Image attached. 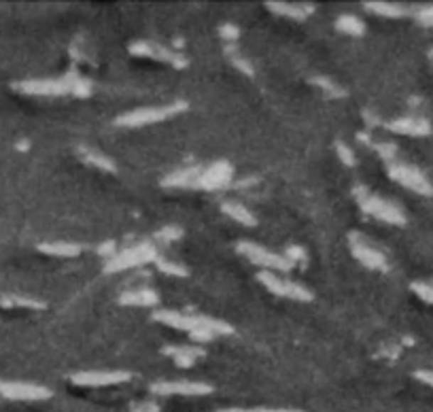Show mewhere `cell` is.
Listing matches in <instances>:
<instances>
[{"instance_id": "6da1fadb", "label": "cell", "mask_w": 433, "mask_h": 412, "mask_svg": "<svg viewBox=\"0 0 433 412\" xmlns=\"http://www.w3.org/2000/svg\"><path fill=\"white\" fill-rule=\"evenodd\" d=\"M155 321L159 323H166L170 327H176V329H183V332H189L196 334L200 329H208L213 332L215 336L217 334H232V325H228L225 321H219V319H213V317H206V315H185V312H176V310H157L153 315Z\"/></svg>"}, {"instance_id": "7a4b0ae2", "label": "cell", "mask_w": 433, "mask_h": 412, "mask_svg": "<svg viewBox=\"0 0 433 412\" xmlns=\"http://www.w3.org/2000/svg\"><path fill=\"white\" fill-rule=\"evenodd\" d=\"M185 107H187L185 102H172V105H166V107H143V109L128 111V113L119 115L115 120V124L124 126V128H139V126H149V124H159V122L170 120L176 113L185 111Z\"/></svg>"}, {"instance_id": "3957f363", "label": "cell", "mask_w": 433, "mask_h": 412, "mask_svg": "<svg viewBox=\"0 0 433 412\" xmlns=\"http://www.w3.org/2000/svg\"><path fill=\"white\" fill-rule=\"evenodd\" d=\"M155 260H157V253H155V247H151V245L128 247V249L115 253L113 258H109V262L105 266V273H122V270L143 266V264L155 262Z\"/></svg>"}, {"instance_id": "277c9868", "label": "cell", "mask_w": 433, "mask_h": 412, "mask_svg": "<svg viewBox=\"0 0 433 412\" xmlns=\"http://www.w3.org/2000/svg\"><path fill=\"white\" fill-rule=\"evenodd\" d=\"M355 194H359L357 200H359V204H361V208L365 213H370V215H374V217H378V219H383L387 223H395V226H402L406 221L404 213L393 202H387V200H383L378 196H372L363 187H357Z\"/></svg>"}, {"instance_id": "5b68a950", "label": "cell", "mask_w": 433, "mask_h": 412, "mask_svg": "<svg viewBox=\"0 0 433 412\" xmlns=\"http://www.w3.org/2000/svg\"><path fill=\"white\" fill-rule=\"evenodd\" d=\"M77 79L79 77H73V75L62 77V79H34V81L15 83L13 88L23 94H32V96H62V94H73Z\"/></svg>"}, {"instance_id": "8992f818", "label": "cell", "mask_w": 433, "mask_h": 412, "mask_svg": "<svg viewBox=\"0 0 433 412\" xmlns=\"http://www.w3.org/2000/svg\"><path fill=\"white\" fill-rule=\"evenodd\" d=\"M238 253H242L251 264L255 266H262L266 270H289L293 264L289 262L285 255H279V253H272L268 251L266 247L262 245H255V243H238Z\"/></svg>"}, {"instance_id": "52a82bcc", "label": "cell", "mask_w": 433, "mask_h": 412, "mask_svg": "<svg viewBox=\"0 0 433 412\" xmlns=\"http://www.w3.org/2000/svg\"><path fill=\"white\" fill-rule=\"evenodd\" d=\"M257 278H260V282H262L264 287H268L272 293H277V295H281V297L301 300V302H310V300H312V293H310L306 287H301V285H297V282H293V280H285V278L277 276L274 273H270V270L260 273Z\"/></svg>"}, {"instance_id": "ba28073f", "label": "cell", "mask_w": 433, "mask_h": 412, "mask_svg": "<svg viewBox=\"0 0 433 412\" xmlns=\"http://www.w3.org/2000/svg\"><path fill=\"white\" fill-rule=\"evenodd\" d=\"M389 174L397 181V183H402L404 187H408V189H412V191H417V194H423V196H432L433 194V187L432 183L425 179V174L419 170V168H415V166H408V164H391L389 166Z\"/></svg>"}, {"instance_id": "9c48e42d", "label": "cell", "mask_w": 433, "mask_h": 412, "mask_svg": "<svg viewBox=\"0 0 433 412\" xmlns=\"http://www.w3.org/2000/svg\"><path fill=\"white\" fill-rule=\"evenodd\" d=\"M151 391L157 396H208L213 387L196 381H159L151 385Z\"/></svg>"}, {"instance_id": "30bf717a", "label": "cell", "mask_w": 433, "mask_h": 412, "mask_svg": "<svg viewBox=\"0 0 433 412\" xmlns=\"http://www.w3.org/2000/svg\"><path fill=\"white\" fill-rule=\"evenodd\" d=\"M0 396H4L6 400L36 402V400L51 398V391L34 383H0Z\"/></svg>"}, {"instance_id": "8fae6325", "label": "cell", "mask_w": 433, "mask_h": 412, "mask_svg": "<svg viewBox=\"0 0 433 412\" xmlns=\"http://www.w3.org/2000/svg\"><path fill=\"white\" fill-rule=\"evenodd\" d=\"M130 379V372L115 370V372H77L73 374V383L81 387H107V385H119Z\"/></svg>"}, {"instance_id": "7c38bea8", "label": "cell", "mask_w": 433, "mask_h": 412, "mask_svg": "<svg viewBox=\"0 0 433 412\" xmlns=\"http://www.w3.org/2000/svg\"><path fill=\"white\" fill-rule=\"evenodd\" d=\"M232 174H234V170H232V166L228 162H217V164L202 170V174L198 179V187H202V189H221L232 181Z\"/></svg>"}, {"instance_id": "4fadbf2b", "label": "cell", "mask_w": 433, "mask_h": 412, "mask_svg": "<svg viewBox=\"0 0 433 412\" xmlns=\"http://www.w3.org/2000/svg\"><path fill=\"white\" fill-rule=\"evenodd\" d=\"M353 241V255L363 264V266H368V268H385V255L380 253V251H376V249H372V247H368L365 243H361L359 241V236H353L351 238Z\"/></svg>"}, {"instance_id": "5bb4252c", "label": "cell", "mask_w": 433, "mask_h": 412, "mask_svg": "<svg viewBox=\"0 0 433 412\" xmlns=\"http://www.w3.org/2000/svg\"><path fill=\"white\" fill-rule=\"evenodd\" d=\"M130 51L137 53V56H146V58L164 60V62H176V60H181L174 51L161 47L159 43H149V41H139V43L130 45Z\"/></svg>"}, {"instance_id": "9a60e30c", "label": "cell", "mask_w": 433, "mask_h": 412, "mask_svg": "<svg viewBox=\"0 0 433 412\" xmlns=\"http://www.w3.org/2000/svg\"><path fill=\"white\" fill-rule=\"evenodd\" d=\"M389 130L408 134V137H423V134H429V124L421 117H402V120L391 122Z\"/></svg>"}, {"instance_id": "2e32d148", "label": "cell", "mask_w": 433, "mask_h": 412, "mask_svg": "<svg viewBox=\"0 0 433 412\" xmlns=\"http://www.w3.org/2000/svg\"><path fill=\"white\" fill-rule=\"evenodd\" d=\"M200 174H202L200 166H189V168H183V170H176V172L168 174L164 179V185L166 187H198Z\"/></svg>"}, {"instance_id": "e0dca14e", "label": "cell", "mask_w": 433, "mask_h": 412, "mask_svg": "<svg viewBox=\"0 0 433 412\" xmlns=\"http://www.w3.org/2000/svg\"><path fill=\"white\" fill-rule=\"evenodd\" d=\"M164 353L174 357L176 366H183V368H189L198 357L204 355V351L196 349V347H168V349H164Z\"/></svg>"}, {"instance_id": "ac0fdd59", "label": "cell", "mask_w": 433, "mask_h": 412, "mask_svg": "<svg viewBox=\"0 0 433 412\" xmlns=\"http://www.w3.org/2000/svg\"><path fill=\"white\" fill-rule=\"evenodd\" d=\"M221 208H223V213H225L228 217H232L234 221H238V223H242V226H255V223H257V219L253 217V213H251L247 206H242L240 202L228 200V202L221 204Z\"/></svg>"}, {"instance_id": "d6986e66", "label": "cell", "mask_w": 433, "mask_h": 412, "mask_svg": "<svg viewBox=\"0 0 433 412\" xmlns=\"http://www.w3.org/2000/svg\"><path fill=\"white\" fill-rule=\"evenodd\" d=\"M157 293L155 291H151V289H146V287H143V289H134V291H126V293H122V297H119V302L122 304H132V306H153V304H157Z\"/></svg>"}, {"instance_id": "ffe728a7", "label": "cell", "mask_w": 433, "mask_h": 412, "mask_svg": "<svg viewBox=\"0 0 433 412\" xmlns=\"http://www.w3.org/2000/svg\"><path fill=\"white\" fill-rule=\"evenodd\" d=\"M38 249L43 253H49V255H60V258H75L81 253V245L77 243H45V245H38Z\"/></svg>"}, {"instance_id": "44dd1931", "label": "cell", "mask_w": 433, "mask_h": 412, "mask_svg": "<svg viewBox=\"0 0 433 412\" xmlns=\"http://www.w3.org/2000/svg\"><path fill=\"white\" fill-rule=\"evenodd\" d=\"M266 6H268L270 11L279 13V15L293 17V19H304L306 13L310 11V9H306V6H301V4H289V2H277V0L266 2Z\"/></svg>"}, {"instance_id": "7402d4cb", "label": "cell", "mask_w": 433, "mask_h": 412, "mask_svg": "<svg viewBox=\"0 0 433 412\" xmlns=\"http://www.w3.org/2000/svg\"><path fill=\"white\" fill-rule=\"evenodd\" d=\"M365 6L378 15H387V17H402L406 15V9L402 4H393V2H365Z\"/></svg>"}, {"instance_id": "603a6c76", "label": "cell", "mask_w": 433, "mask_h": 412, "mask_svg": "<svg viewBox=\"0 0 433 412\" xmlns=\"http://www.w3.org/2000/svg\"><path fill=\"white\" fill-rule=\"evenodd\" d=\"M336 28L346 32V34H355V36L363 34V30H365L363 21L359 17H355V15H340L338 21H336Z\"/></svg>"}, {"instance_id": "cb8c5ba5", "label": "cell", "mask_w": 433, "mask_h": 412, "mask_svg": "<svg viewBox=\"0 0 433 412\" xmlns=\"http://www.w3.org/2000/svg\"><path fill=\"white\" fill-rule=\"evenodd\" d=\"M0 306L6 308H43V302H36L32 297H21V295H4L0 300Z\"/></svg>"}, {"instance_id": "d4e9b609", "label": "cell", "mask_w": 433, "mask_h": 412, "mask_svg": "<svg viewBox=\"0 0 433 412\" xmlns=\"http://www.w3.org/2000/svg\"><path fill=\"white\" fill-rule=\"evenodd\" d=\"M81 155H83V159H85L87 164H92V166H98V168H102V170H115V164H113L109 157H105L102 153H96V151H92V149H81Z\"/></svg>"}, {"instance_id": "484cf974", "label": "cell", "mask_w": 433, "mask_h": 412, "mask_svg": "<svg viewBox=\"0 0 433 412\" xmlns=\"http://www.w3.org/2000/svg\"><path fill=\"white\" fill-rule=\"evenodd\" d=\"M157 262V268L166 275L172 276H187V270L181 266V264H174V262H166V260H155Z\"/></svg>"}, {"instance_id": "4316f807", "label": "cell", "mask_w": 433, "mask_h": 412, "mask_svg": "<svg viewBox=\"0 0 433 412\" xmlns=\"http://www.w3.org/2000/svg\"><path fill=\"white\" fill-rule=\"evenodd\" d=\"M336 151H338L340 159H342L346 166H353V164H355V153H353V149H348L346 142H338V144H336Z\"/></svg>"}, {"instance_id": "83f0119b", "label": "cell", "mask_w": 433, "mask_h": 412, "mask_svg": "<svg viewBox=\"0 0 433 412\" xmlns=\"http://www.w3.org/2000/svg\"><path fill=\"white\" fill-rule=\"evenodd\" d=\"M412 289H415L425 302H432L433 304V285H429V282H415Z\"/></svg>"}, {"instance_id": "f1b7e54d", "label": "cell", "mask_w": 433, "mask_h": 412, "mask_svg": "<svg viewBox=\"0 0 433 412\" xmlns=\"http://www.w3.org/2000/svg\"><path fill=\"white\" fill-rule=\"evenodd\" d=\"M181 230L178 228H164L161 232H157V241H176V238H181Z\"/></svg>"}, {"instance_id": "f546056e", "label": "cell", "mask_w": 433, "mask_h": 412, "mask_svg": "<svg viewBox=\"0 0 433 412\" xmlns=\"http://www.w3.org/2000/svg\"><path fill=\"white\" fill-rule=\"evenodd\" d=\"M219 34H221L225 41H230V43H232V41H236V38H238V28H236V26H232V23H225V26H221V28H219Z\"/></svg>"}, {"instance_id": "4dcf8cb0", "label": "cell", "mask_w": 433, "mask_h": 412, "mask_svg": "<svg viewBox=\"0 0 433 412\" xmlns=\"http://www.w3.org/2000/svg\"><path fill=\"white\" fill-rule=\"evenodd\" d=\"M285 258H287L291 264H295V262H304V260H306V253H304L301 247H289Z\"/></svg>"}, {"instance_id": "1f68e13d", "label": "cell", "mask_w": 433, "mask_h": 412, "mask_svg": "<svg viewBox=\"0 0 433 412\" xmlns=\"http://www.w3.org/2000/svg\"><path fill=\"white\" fill-rule=\"evenodd\" d=\"M314 83L316 85H321L323 90H327L329 92V96H342L340 94V90H338V85H333L331 81H327V79H314Z\"/></svg>"}, {"instance_id": "d6a6232c", "label": "cell", "mask_w": 433, "mask_h": 412, "mask_svg": "<svg viewBox=\"0 0 433 412\" xmlns=\"http://www.w3.org/2000/svg\"><path fill=\"white\" fill-rule=\"evenodd\" d=\"M232 56V62L238 66V68H242L245 73H249V75H253V66L249 64V62H245V58H240L238 53H230Z\"/></svg>"}, {"instance_id": "836d02e7", "label": "cell", "mask_w": 433, "mask_h": 412, "mask_svg": "<svg viewBox=\"0 0 433 412\" xmlns=\"http://www.w3.org/2000/svg\"><path fill=\"white\" fill-rule=\"evenodd\" d=\"M419 21H423L425 26H433V6H425L419 11Z\"/></svg>"}, {"instance_id": "e575fe53", "label": "cell", "mask_w": 433, "mask_h": 412, "mask_svg": "<svg viewBox=\"0 0 433 412\" xmlns=\"http://www.w3.org/2000/svg\"><path fill=\"white\" fill-rule=\"evenodd\" d=\"M417 379L423 381L425 385H432L433 387V370H419V372H417Z\"/></svg>"}, {"instance_id": "d590c367", "label": "cell", "mask_w": 433, "mask_h": 412, "mask_svg": "<svg viewBox=\"0 0 433 412\" xmlns=\"http://www.w3.org/2000/svg\"><path fill=\"white\" fill-rule=\"evenodd\" d=\"M221 412H301V411H279V408H255V411H242V408H230Z\"/></svg>"}]
</instances>
